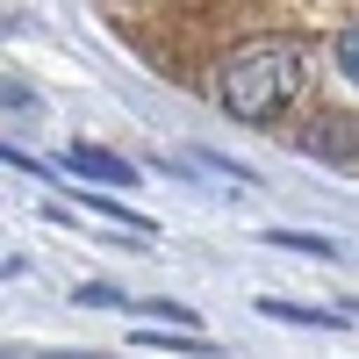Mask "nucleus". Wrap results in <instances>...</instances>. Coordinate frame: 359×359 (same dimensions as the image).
Returning a JSON list of instances; mask_svg holds the SVG:
<instances>
[{
	"label": "nucleus",
	"instance_id": "obj_1",
	"mask_svg": "<svg viewBox=\"0 0 359 359\" xmlns=\"http://www.w3.org/2000/svg\"><path fill=\"white\" fill-rule=\"evenodd\" d=\"M294 94H302V50L294 43H252V50H237L223 65V79H216V101L237 123H273Z\"/></svg>",
	"mask_w": 359,
	"mask_h": 359
},
{
	"label": "nucleus",
	"instance_id": "obj_2",
	"mask_svg": "<svg viewBox=\"0 0 359 359\" xmlns=\"http://www.w3.org/2000/svg\"><path fill=\"white\" fill-rule=\"evenodd\" d=\"M65 172H86V180H115V187H137V165L101 151V144H72L65 151Z\"/></svg>",
	"mask_w": 359,
	"mask_h": 359
},
{
	"label": "nucleus",
	"instance_id": "obj_3",
	"mask_svg": "<svg viewBox=\"0 0 359 359\" xmlns=\"http://www.w3.org/2000/svg\"><path fill=\"white\" fill-rule=\"evenodd\" d=\"M259 316H280V323H309V331H345V309H316V302H287V294H259Z\"/></svg>",
	"mask_w": 359,
	"mask_h": 359
},
{
	"label": "nucleus",
	"instance_id": "obj_4",
	"mask_svg": "<svg viewBox=\"0 0 359 359\" xmlns=\"http://www.w3.org/2000/svg\"><path fill=\"white\" fill-rule=\"evenodd\" d=\"M79 201L94 208V216H108V223H123L130 237H151V230H158L151 216H144V208H123V201H108V194H94V187H79Z\"/></svg>",
	"mask_w": 359,
	"mask_h": 359
},
{
	"label": "nucleus",
	"instance_id": "obj_5",
	"mask_svg": "<svg viewBox=\"0 0 359 359\" xmlns=\"http://www.w3.org/2000/svg\"><path fill=\"white\" fill-rule=\"evenodd\" d=\"M266 245L273 252H302V259H338V245L316 237V230H266Z\"/></svg>",
	"mask_w": 359,
	"mask_h": 359
},
{
	"label": "nucleus",
	"instance_id": "obj_6",
	"mask_svg": "<svg viewBox=\"0 0 359 359\" xmlns=\"http://www.w3.org/2000/svg\"><path fill=\"white\" fill-rule=\"evenodd\" d=\"M72 302H79V309H123L130 294H123V287H101V280H94V287H79Z\"/></svg>",
	"mask_w": 359,
	"mask_h": 359
},
{
	"label": "nucleus",
	"instance_id": "obj_7",
	"mask_svg": "<svg viewBox=\"0 0 359 359\" xmlns=\"http://www.w3.org/2000/svg\"><path fill=\"white\" fill-rule=\"evenodd\" d=\"M338 72L359 86V29H345V36H338Z\"/></svg>",
	"mask_w": 359,
	"mask_h": 359
},
{
	"label": "nucleus",
	"instance_id": "obj_8",
	"mask_svg": "<svg viewBox=\"0 0 359 359\" xmlns=\"http://www.w3.org/2000/svg\"><path fill=\"white\" fill-rule=\"evenodd\" d=\"M0 165H8V172H29V180H43V172H50V165L29 158V151H15V144H0Z\"/></svg>",
	"mask_w": 359,
	"mask_h": 359
},
{
	"label": "nucleus",
	"instance_id": "obj_9",
	"mask_svg": "<svg viewBox=\"0 0 359 359\" xmlns=\"http://www.w3.org/2000/svg\"><path fill=\"white\" fill-rule=\"evenodd\" d=\"M0 108H29V86H15V79H0Z\"/></svg>",
	"mask_w": 359,
	"mask_h": 359
}]
</instances>
